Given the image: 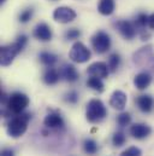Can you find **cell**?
<instances>
[{
  "mask_svg": "<svg viewBox=\"0 0 154 156\" xmlns=\"http://www.w3.org/2000/svg\"><path fill=\"white\" fill-rule=\"evenodd\" d=\"M107 66H109V69H110L111 73H116L117 69H118L119 66H120V56H119L118 53H111L110 57H109V63H107Z\"/></svg>",
  "mask_w": 154,
  "mask_h": 156,
  "instance_id": "24",
  "label": "cell"
},
{
  "mask_svg": "<svg viewBox=\"0 0 154 156\" xmlns=\"http://www.w3.org/2000/svg\"><path fill=\"white\" fill-rule=\"evenodd\" d=\"M148 27L154 30V13H152V15L149 16V20H148Z\"/></svg>",
  "mask_w": 154,
  "mask_h": 156,
  "instance_id": "32",
  "label": "cell"
},
{
  "mask_svg": "<svg viewBox=\"0 0 154 156\" xmlns=\"http://www.w3.org/2000/svg\"><path fill=\"white\" fill-rule=\"evenodd\" d=\"M126 94L123 92V91H119L117 90L112 93L111 98H110V105L113 108V109H117V110H123L126 105Z\"/></svg>",
  "mask_w": 154,
  "mask_h": 156,
  "instance_id": "14",
  "label": "cell"
},
{
  "mask_svg": "<svg viewBox=\"0 0 154 156\" xmlns=\"http://www.w3.org/2000/svg\"><path fill=\"white\" fill-rule=\"evenodd\" d=\"M87 73L89 76H96L100 79H106L110 74V69L107 63L105 62H95L90 64L87 69Z\"/></svg>",
  "mask_w": 154,
  "mask_h": 156,
  "instance_id": "10",
  "label": "cell"
},
{
  "mask_svg": "<svg viewBox=\"0 0 154 156\" xmlns=\"http://www.w3.org/2000/svg\"><path fill=\"white\" fill-rule=\"evenodd\" d=\"M141 155H142V151H141L140 148H137V147H130L126 150H124L119 156H141Z\"/></svg>",
  "mask_w": 154,
  "mask_h": 156,
  "instance_id": "28",
  "label": "cell"
},
{
  "mask_svg": "<svg viewBox=\"0 0 154 156\" xmlns=\"http://www.w3.org/2000/svg\"><path fill=\"white\" fill-rule=\"evenodd\" d=\"M42 79H43V82H45L46 85L52 86V85H55V83L59 81V79H60V73H59L57 69L49 67V68H47V69L45 70Z\"/></svg>",
  "mask_w": 154,
  "mask_h": 156,
  "instance_id": "18",
  "label": "cell"
},
{
  "mask_svg": "<svg viewBox=\"0 0 154 156\" xmlns=\"http://www.w3.org/2000/svg\"><path fill=\"white\" fill-rule=\"evenodd\" d=\"M98 10L104 16H110L115 11V0H99Z\"/></svg>",
  "mask_w": 154,
  "mask_h": 156,
  "instance_id": "19",
  "label": "cell"
},
{
  "mask_svg": "<svg viewBox=\"0 0 154 156\" xmlns=\"http://www.w3.org/2000/svg\"><path fill=\"white\" fill-rule=\"evenodd\" d=\"M83 150L88 155H95L98 153V150H99L98 143L94 139H90V138L84 139V142H83Z\"/></svg>",
  "mask_w": 154,
  "mask_h": 156,
  "instance_id": "23",
  "label": "cell"
},
{
  "mask_svg": "<svg viewBox=\"0 0 154 156\" xmlns=\"http://www.w3.org/2000/svg\"><path fill=\"white\" fill-rule=\"evenodd\" d=\"M33 13H34V10H33V9H25V10L22 11L21 15H19V22H21V23H27V22H29V21L32 20V17H33Z\"/></svg>",
  "mask_w": 154,
  "mask_h": 156,
  "instance_id": "27",
  "label": "cell"
},
{
  "mask_svg": "<svg viewBox=\"0 0 154 156\" xmlns=\"http://www.w3.org/2000/svg\"><path fill=\"white\" fill-rule=\"evenodd\" d=\"M4 1H5V0H0V2H1V4H2V2H4Z\"/></svg>",
  "mask_w": 154,
  "mask_h": 156,
  "instance_id": "33",
  "label": "cell"
},
{
  "mask_svg": "<svg viewBox=\"0 0 154 156\" xmlns=\"http://www.w3.org/2000/svg\"><path fill=\"white\" fill-rule=\"evenodd\" d=\"M116 28L118 29V32L120 33V35L126 40L134 39L137 34V29L135 23L126 21V20H120L116 22Z\"/></svg>",
  "mask_w": 154,
  "mask_h": 156,
  "instance_id": "9",
  "label": "cell"
},
{
  "mask_svg": "<svg viewBox=\"0 0 154 156\" xmlns=\"http://www.w3.org/2000/svg\"><path fill=\"white\" fill-rule=\"evenodd\" d=\"M0 156H15V151H13L12 149L6 148V149H2V150H1Z\"/></svg>",
  "mask_w": 154,
  "mask_h": 156,
  "instance_id": "31",
  "label": "cell"
},
{
  "mask_svg": "<svg viewBox=\"0 0 154 156\" xmlns=\"http://www.w3.org/2000/svg\"><path fill=\"white\" fill-rule=\"evenodd\" d=\"M125 142H126V137H125V134L122 131H117L115 134L112 136V143H113V145H115L116 148L123 147L125 144Z\"/></svg>",
  "mask_w": 154,
  "mask_h": 156,
  "instance_id": "25",
  "label": "cell"
},
{
  "mask_svg": "<svg viewBox=\"0 0 154 156\" xmlns=\"http://www.w3.org/2000/svg\"><path fill=\"white\" fill-rule=\"evenodd\" d=\"M33 35L35 39L40 40V41H49L53 37L52 29L47 23H38L34 28Z\"/></svg>",
  "mask_w": 154,
  "mask_h": 156,
  "instance_id": "12",
  "label": "cell"
},
{
  "mask_svg": "<svg viewBox=\"0 0 154 156\" xmlns=\"http://www.w3.org/2000/svg\"><path fill=\"white\" fill-rule=\"evenodd\" d=\"M32 120V114L29 113H22L18 115H13V117L7 123V133L12 138H19L22 137L28 128V122Z\"/></svg>",
  "mask_w": 154,
  "mask_h": 156,
  "instance_id": "2",
  "label": "cell"
},
{
  "mask_svg": "<svg viewBox=\"0 0 154 156\" xmlns=\"http://www.w3.org/2000/svg\"><path fill=\"white\" fill-rule=\"evenodd\" d=\"M53 18H54V21L63 23V24L70 23L76 18V12L69 6H59L54 10Z\"/></svg>",
  "mask_w": 154,
  "mask_h": 156,
  "instance_id": "8",
  "label": "cell"
},
{
  "mask_svg": "<svg viewBox=\"0 0 154 156\" xmlns=\"http://www.w3.org/2000/svg\"><path fill=\"white\" fill-rule=\"evenodd\" d=\"M60 76L68 82H75L79 78V74L72 64H64L60 68Z\"/></svg>",
  "mask_w": 154,
  "mask_h": 156,
  "instance_id": "17",
  "label": "cell"
},
{
  "mask_svg": "<svg viewBox=\"0 0 154 156\" xmlns=\"http://www.w3.org/2000/svg\"><path fill=\"white\" fill-rule=\"evenodd\" d=\"M106 116H107V109L100 99H92L88 102L85 109V117L88 122L98 123L101 122Z\"/></svg>",
  "mask_w": 154,
  "mask_h": 156,
  "instance_id": "4",
  "label": "cell"
},
{
  "mask_svg": "<svg viewBox=\"0 0 154 156\" xmlns=\"http://www.w3.org/2000/svg\"><path fill=\"white\" fill-rule=\"evenodd\" d=\"M148 20H149V16H147L143 12H141V13L137 15V17H136V20L134 22L135 26H136L137 32H140L142 34V38H143L142 40H145V30H146V27L148 26Z\"/></svg>",
  "mask_w": 154,
  "mask_h": 156,
  "instance_id": "20",
  "label": "cell"
},
{
  "mask_svg": "<svg viewBox=\"0 0 154 156\" xmlns=\"http://www.w3.org/2000/svg\"><path fill=\"white\" fill-rule=\"evenodd\" d=\"M135 103H136V105L139 107V109L142 113H151L154 108V99L153 97L149 96V94L139 96L135 99Z\"/></svg>",
  "mask_w": 154,
  "mask_h": 156,
  "instance_id": "13",
  "label": "cell"
},
{
  "mask_svg": "<svg viewBox=\"0 0 154 156\" xmlns=\"http://www.w3.org/2000/svg\"><path fill=\"white\" fill-rule=\"evenodd\" d=\"M90 42H92V47L94 48V51L99 55L106 53L111 48V38L106 32H102V30L96 32L92 37Z\"/></svg>",
  "mask_w": 154,
  "mask_h": 156,
  "instance_id": "5",
  "label": "cell"
},
{
  "mask_svg": "<svg viewBox=\"0 0 154 156\" xmlns=\"http://www.w3.org/2000/svg\"><path fill=\"white\" fill-rule=\"evenodd\" d=\"M130 122H131V115H130L129 113H126V112L120 113V114L117 116V123H118L119 127H125V126H128Z\"/></svg>",
  "mask_w": 154,
  "mask_h": 156,
  "instance_id": "26",
  "label": "cell"
},
{
  "mask_svg": "<svg viewBox=\"0 0 154 156\" xmlns=\"http://www.w3.org/2000/svg\"><path fill=\"white\" fill-rule=\"evenodd\" d=\"M27 42H28V37L24 34H21L15 42L1 46L0 47V63H1V66L2 67L10 66L13 62V59L16 58V56L24 50V47L27 46Z\"/></svg>",
  "mask_w": 154,
  "mask_h": 156,
  "instance_id": "1",
  "label": "cell"
},
{
  "mask_svg": "<svg viewBox=\"0 0 154 156\" xmlns=\"http://www.w3.org/2000/svg\"><path fill=\"white\" fill-rule=\"evenodd\" d=\"M134 62L143 68H148L154 72V53L152 50V46H146L139 50L134 55Z\"/></svg>",
  "mask_w": 154,
  "mask_h": 156,
  "instance_id": "6",
  "label": "cell"
},
{
  "mask_svg": "<svg viewBox=\"0 0 154 156\" xmlns=\"http://www.w3.org/2000/svg\"><path fill=\"white\" fill-rule=\"evenodd\" d=\"M87 86L99 93L104 92L105 91V85L102 82V79L96 78V76H90V78L87 80Z\"/></svg>",
  "mask_w": 154,
  "mask_h": 156,
  "instance_id": "22",
  "label": "cell"
},
{
  "mask_svg": "<svg viewBox=\"0 0 154 156\" xmlns=\"http://www.w3.org/2000/svg\"><path fill=\"white\" fill-rule=\"evenodd\" d=\"M43 125L47 128H63L64 127V120L60 116L59 113H49L45 117Z\"/></svg>",
  "mask_w": 154,
  "mask_h": 156,
  "instance_id": "15",
  "label": "cell"
},
{
  "mask_svg": "<svg viewBox=\"0 0 154 156\" xmlns=\"http://www.w3.org/2000/svg\"><path fill=\"white\" fill-rule=\"evenodd\" d=\"M90 57H92L90 51L81 41H76L69 52V58L75 63H85L90 59Z\"/></svg>",
  "mask_w": 154,
  "mask_h": 156,
  "instance_id": "7",
  "label": "cell"
},
{
  "mask_svg": "<svg viewBox=\"0 0 154 156\" xmlns=\"http://www.w3.org/2000/svg\"><path fill=\"white\" fill-rule=\"evenodd\" d=\"M81 37V30H78L76 28H71L65 33V38L68 40H76Z\"/></svg>",
  "mask_w": 154,
  "mask_h": 156,
  "instance_id": "30",
  "label": "cell"
},
{
  "mask_svg": "<svg viewBox=\"0 0 154 156\" xmlns=\"http://www.w3.org/2000/svg\"><path fill=\"white\" fill-rule=\"evenodd\" d=\"M152 80H153V78H152V75L148 72H141L137 75H135V78H134V85H135V87L137 90L142 91V90H146L151 85Z\"/></svg>",
  "mask_w": 154,
  "mask_h": 156,
  "instance_id": "16",
  "label": "cell"
},
{
  "mask_svg": "<svg viewBox=\"0 0 154 156\" xmlns=\"http://www.w3.org/2000/svg\"><path fill=\"white\" fill-rule=\"evenodd\" d=\"M29 97L22 92H13L8 96V101L6 103L7 113L11 115H18L24 113L27 107L29 105Z\"/></svg>",
  "mask_w": 154,
  "mask_h": 156,
  "instance_id": "3",
  "label": "cell"
},
{
  "mask_svg": "<svg viewBox=\"0 0 154 156\" xmlns=\"http://www.w3.org/2000/svg\"><path fill=\"white\" fill-rule=\"evenodd\" d=\"M78 93H77L76 91H70L69 93H66V96H65V102H68L69 104H76L77 102H78Z\"/></svg>",
  "mask_w": 154,
  "mask_h": 156,
  "instance_id": "29",
  "label": "cell"
},
{
  "mask_svg": "<svg viewBox=\"0 0 154 156\" xmlns=\"http://www.w3.org/2000/svg\"><path fill=\"white\" fill-rule=\"evenodd\" d=\"M151 133H152V128L147 123L137 122V123L131 125L130 127V134L135 139H145L148 136H151Z\"/></svg>",
  "mask_w": 154,
  "mask_h": 156,
  "instance_id": "11",
  "label": "cell"
},
{
  "mask_svg": "<svg viewBox=\"0 0 154 156\" xmlns=\"http://www.w3.org/2000/svg\"><path fill=\"white\" fill-rule=\"evenodd\" d=\"M38 58H40V62H41L42 64H45V66H47V67H53V66L58 62V58H59V57H58L57 55L52 53V52L43 51V52L40 53Z\"/></svg>",
  "mask_w": 154,
  "mask_h": 156,
  "instance_id": "21",
  "label": "cell"
}]
</instances>
